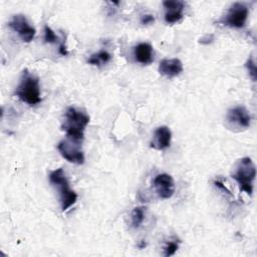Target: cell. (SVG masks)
<instances>
[{
    "mask_svg": "<svg viewBox=\"0 0 257 257\" xmlns=\"http://www.w3.org/2000/svg\"><path fill=\"white\" fill-rule=\"evenodd\" d=\"M88 123L89 116L84 111L69 106L64 112L61 128L66 133L69 140L79 144L84 138V130Z\"/></svg>",
    "mask_w": 257,
    "mask_h": 257,
    "instance_id": "cell-1",
    "label": "cell"
},
{
    "mask_svg": "<svg viewBox=\"0 0 257 257\" xmlns=\"http://www.w3.org/2000/svg\"><path fill=\"white\" fill-rule=\"evenodd\" d=\"M15 95L23 102L29 105H36L41 102V90L39 78L24 69L22 71L20 81L15 89Z\"/></svg>",
    "mask_w": 257,
    "mask_h": 257,
    "instance_id": "cell-2",
    "label": "cell"
},
{
    "mask_svg": "<svg viewBox=\"0 0 257 257\" xmlns=\"http://www.w3.org/2000/svg\"><path fill=\"white\" fill-rule=\"evenodd\" d=\"M49 182L53 187L57 188L61 210L64 212L73 206L77 201L76 193L70 189L68 180L62 168L53 170L49 174Z\"/></svg>",
    "mask_w": 257,
    "mask_h": 257,
    "instance_id": "cell-3",
    "label": "cell"
},
{
    "mask_svg": "<svg viewBox=\"0 0 257 257\" xmlns=\"http://www.w3.org/2000/svg\"><path fill=\"white\" fill-rule=\"evenodd\" d=\"M256 177V167L253 161L248 158H242L239 160L236 171L232 178L238 183L240 190L247 193L249 196L253 193V182Z\"/></svg>",
    "mask_w": 257,
    "mask_h": 257,
    "instance_id": "cell-4",
    "label": "cell"
},
{
    "mask_svg": "<svg viewBox=\"0 0 257 257\" xmlns=\"http://www.w3.org/2000/svg\"><path fill=\"white\" fill-rule=\"evenodd\" d=\"M248 13V7L244 3L235 2L230 6L223 23L232 28H242L245 26Z\"/></svg>",
    "mask_w": 257,
    "mask_h": 257,
    "instance_id": "cell-5",
    "label": "cell"
},
{
    "mask_svg": "<svg viewBox=\"0 0 257 257\" xmlns=\"http://www.w3.org/2000/svg\"><path fill=\"white\" fill-rule=\"evenodd\" d=\"M8 26L19 35L22 41L26 43L31 42L36 33L35 28L30 25V23L23 14L13 15L8 22Z\"/></svg>",
    "mask_w": 257,
    "mask_h": 257,
    "instance_id": "cell-6",
    "label": "cell"
},
{
    "mask_svg": "<svg viewBox=\"0 0 257 257\" xmlns=\"http://www.w3.org/2000/svg\"><path fill=\"white\" fill-rule=\"evenodd\" d=\"M57 150L59 151L62 158H64L69 163L75 165H82L84 163V155L82 151L79 150L77 143L61 141L57 145Z\"/></svg>",
    "mask_w": 257,
    "mask_h": 257,
    "instance_id": "cell-7",
    "label": "cell"
},
{
    "mask_svg": "<svg viewBox=\"0 0 257 257\" xmlns=\"http://www.w3.org/2000/svg\"><path fill=\"white\" fill-rule=\"evenodd\" d=\"M153 186L157 195L161 199H170L175 193V182L169 174H159L153 181Z\"/></svg>",
    "mask_w": 257,
    "mask_h": 257,
    "instance_id": "cell-8",
    "label": "cell"
},
{
    "mask_svg": "<svg viewBox=\"0 0 257 257\" xmlns=\"http://www.w3.org/2000/svg\"><path fill=\"white\" fill-rule=\"evenodd\" d=\"M227 120L233 126L247 128L250 126L251 115L244 106L238 105L227 111Z\"/></svg>",
    "mask_w": 257,
    "mask_h": 257,
    "instance_id": "cell-9",
    "label": "cell"
},
{
    "mask_svg": "<svg viewBox=\"0 0 257 257\" xmlns=\"http://www.w3.org/2000/svg\"><path fill=\"white\" fill-rule=\"evenodd\" d=\"M171 130L166 125H162L155 130L153 140L150 143V147L158 151H163L171 146Z\"/></svg>",
    "mask_w": 257,
    "mask_h": 257,
    "instance_id": "cell-10",
    "label": "cell"
},
{
    "mask_svg": "<svg viewBox=\"0 0 257 257\" xmlns=\"http://www.w3.org/2000/svg\"><path fill=\"white\" fill-rule=\"evenodd\" d=\"M164 7L166 8L165 21L169 24H174L179 22L183 18L184 2L176 0H168L163 2Z\"/></svg>",
    "mask_w": 257,
    "mask_h": 257,
    "instance_id": "cell-11",
    "label": "cell"
},
{
    "mask_svg": "<svg viewBox=\"0 0 257 257\" xmlns=\"http://www.w3.org/2000/svg\"><path fill=\"white\" fill-rule=\"evenodd\" d=\"M159 72L169 78L180 75L183 70V62L179 58H166L159 63Z\"/></svg>",
    "mask_w": 257,
    "mask_h": 257,
    "instance_id": "cell-12",
    "label": "cell"
},
{
    "mask_svg": "<svg viewBox=\"0 0 257 257\" xmlns=\"http://www.w3.org/2000/svg\"><path fill=\"white\" fill-rule=\"evenodd\" d=\"M134 55L139 63L145 65L150 64L154 59L153 46L148 42H141L135 47Z\"/></svg>",
    "mask_w": 257,
    "mask_h": 257,
    "instance_id": "cell-13",
    "label": "cell"
},
{
    "mask_svg": "<svg viewBox=\"0 0 257 257\" xmlns=\"http://www.w3.org/2000/svg\"><path fill=\"white\" fill-rule=\"evenodd\" d=\"M111 59V54L107 52L106 50H100L96 53H93L90 55V57L87 59V62L91 65H102L107 62H109Z\"/></svg>",
    "mask_w": 257,
    "mask_h": 257,
    "instance_id": "cell-14",
    "label": "cell"
},
{
    "mask_svg": "<svg viewBox=\"0 0 257 257\" xmlns=\"http://www.w3.org/2000/svg\"><path fill=\"white\" fill-rule=\"evenodd\" d=\"M131 219H132L133 227L139 228L145 219V208L141 207V206L134 208V210L132 211Z\"/></svg>",
    "mask_w": 257,
    "mask_h": 257,
    "instance_id": "cell-15",
    "label": "cell"
},
{
    "mask_svg": "<svg viewBox=\"0 0 257 257\" xmlns=\"http://www.w3.org/2000/svg\"><path fill=\"white\" fill-rule=\"evenodd\" d=\"M58 40H59V38L54 33V31L48 25H45L44 26V42L56 43V42H58Z\"/></svg>",
    "mask_w": 257,
    "mask_h": 257,
    "instance_id": "cell-16",
    "label": "cell"
},
{
    "mask_svg": "<svg viewBox=\"0 0 257 257\" xmlns=\"http://www.w3.org/2000/svg\"><path fill=\"white\" fill-rule=\"evenodd\" d=\"M179 249V243L176 241H169L166 243L165 247H164V255L166 257H170L172 255H174L177 250Z\"/></svg>",
    "mask_w": 257,
    "mask_h": 257,
    "instance_id": "cell-17",
    "label": "cell"
},
{
    "mask_svg": "<svg viewBox=\"0 0 257 257\" xmlns=\"http://www.w3.org/2000/svg\"><path fill=\"white\" fill-rule=\"evenodd\" d=\"M245 66H246V68H247V70L249 72V75L255 81L256 80L257 72H256V64H255V61H254L253 57H249L248 58V60L245 63Z\"/></svg>",
    "mask_w": 257,
    "mask_h": 257,
    "instance_id": "cell-18",
    "label": "cell"
},
{
    "mask_svg": "<svg viewBox=\"0 0 257 257\" xmlns=\"http://www.w3.org/2000/svg\"><path fill=\"white\" fill-rule=\"evenodd\" d=\"M154 21H155V17H154V15H152V14L143 15L142 18H141V23H142L143 25L152 24Z\"/></svg>",
    "mask_w": 257,
    "mask_h": 257,
    "instance_id": "cell-19",
    "label": "cell"
}]
</instances>
